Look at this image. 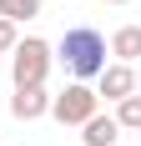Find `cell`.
Returning a JSON list of instances; mask_svg holds the SVG:
<instances>
[{
	"label": "cell",
	"mask_w": 141,
	"mask_h": 146,
	"mask_svg": "<svg viewBox=\"0 0 141 146\" xmlns=\"http://www.w3.org/2000/svg\"><path fill=\"white\" fill-rule=\"evenodd\" d=\"M56 50H61L56 60L76 76V81H96V76L106 71V35H101L96 25H70Z\"/></svg>",
	"instance_id": "6da1fadb"
},
{
	"label": "cell",
	"mask_w": 141,
	"mask_h": 146,
	"mask_svg": "<svg viewBox=\"0 0 141 146\" xmlns=\"http://www.w3.org/2000/svg\"><path fill=\"white\" fill-rule=\"evenodd\" d=\"M51 45L41 40V35H25V40H15V50H10V81H15V91L20 86H45V76H51Z\"/></svg>",
	"instance_id": "7a4b0ae2"
},
{
	"label": "cell",
	"mask_w": 141,
	"mask_h": 146,
	"mask_svg": "<svg viewBox=\"0 0 141 146\" xmlns=\"http://www.w3.org/2000/svg\"><path fill=\"white\" fill-rule=\"evenodd\" d=\"M96 111H101V96L86 86V81H70L61 96H51V116H56L61 126H86Z\"/></svg>",
	"instance_id": "3957f363"
},
{
	"label": "cell",
	"mask_w": 141,
	"mask_h": 146,
	"mask_svg": "<svg viewBox=\"0 0 141 146\" xmlns=\"http://www.w3.org/2000/svg\"><path fill=\"white\" fill-rule=\"evenodd\" d=\"M131 91H136V71L121 66V60H111V66L96 76V96H106V101H121V96H131Z\"/></svg>",
	"instance_id": "277c9868"
},
{
	"label": "cell",
	"mask_w": 141,
	"mask_h": 146,
	"mask_svg": "<svg viewBox=\"0 0 141 146\" xmlns=\"http://www.w3.org/2000/svg\"><path fill=\"white\" fill-rule=\"evenodd\" d=\"M45 111H51L45 86H20V91L10 96V116H15V121H41Z\"/></svg>",
	"instance_id": "5b68a950"
},
{
	"label": "cell",
	"mask_w": 141,
	"mask_h": 146,
	"mask_svg": "<svg viewBox=\"0 0 141 146\" xmlns=\"http://www.w3.org/2000/svg\"><path fill=\"white\" fill-rule=\"evenodd\" d=\"M106 50H111V56L121 60V66L141 60V25H121V30L111 35V45H106Z\"/></svg>",
	"instance_id": "8992f818"
},
{
	"label": "cell",
	"mask_w": 141,
	"mask_h": 146,
	"mask_svg": "<svg viewBox=\"0 0 141 146\" xmlns=\"http://www.w3.org/2000/svg\"><path fill=\"white\" fill-rule=\"evenodd\" d=\"M116 136H121L116 116H101V111H96V116L81 126V141H86V146H116Z\"/></svg>",
	"instance_id": "52a82bcc"
},
{
	"label": "cell",
	"mask_w": 141,
	"mask_h": 146,
	"mask_svg": "<svg viewBox=\"0 0 141 146\" xmlns=\"http://www.w3.org/2000/svg\"><path fill=\"white\" fill-rule=\"evenodd\" d=\"M116 126H121V131H141V96L136 91L116 101Z\"/></svg>",
	"instance_id": "ba28073f"
},
{
	"label": "cell",
	"mask_w": 141,
	"mask_h": 146,
	"mask_svg": "<svg viewBox=\"0 0 141 146\" xmlns=\"http://www.w3.org/2000/svg\"><path fill=\"white\" fill-rule=\"evenodd\" d=\"M30 15H41V0H0V20L20 25V20H30Z\"/></svg>",
	"instance_id": "9c48e42d"
},
{
	"label": "cell",
	"mask_w": 141,
	"mask_h": 146,
	"mask_svg": "<svg viewBox=\"0 0 141 146\" xmlns=\"http://www.w3.org/2000/svg\"><path fill=\"white\" fill-rule=\"evenodd\" d=\"M15 40H20V35H15V25H10V20H0V56H10Z\"/></svg>",
	"instance_id": "30bf717a"
},
{
	"label": "cell",
	"mask_w": 141,
	"mask_h": 146,
	"mask_svg": "<svg viewBox=\"0 0 141 146\" xmlns=\"http://www.w3.org/2000/svg\"><path fill=\"white\" fill-rule=\"evenodd\" d=\"M136 96H141V60H136Z\"/></svg>",
	"instance_id": "8fae6325"
},
{
	"label": "cell",
	"mask_w": 141,
	"mask_h": 146,
	"mask_svg": "<svg viewBox=\"0 0 141 146\" xmlns=\"http://www.w3.org/2000/svg\"><path fill=\"white\" fill-rule=\"evenodd\" d=\"M106 5H131V0H106Z\"/></svg>",
	"instance_id": "7c38bea8"
},
{
	"label": "cell",
	"mask_w": 141,
	"mask_h": 146,
	"mask_svg": "<svg viewBox=\"0 0 141 146\" xmlns=\"http://www.w3.org/2000/svg\"><path fill=\"white\" fill-rule=\"evenodd\" d=\"M116 146H121V141H116Z\"/></svg>",
	"instance_id": "4fadbf2b"
}]
</instances>
